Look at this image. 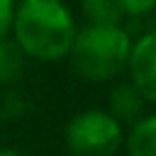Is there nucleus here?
Here are the masks:
<instances>
[{
  "mask_svg": "<svg viewBox=\"0 0 156 156\" xmlns=\"http://www.w3.org/2000/svg\"><path fill=\"white\" fill-rule=\"evenodd\" d=\"M12 15H15V0H0V39L10 37Z\"/></svg>",
  "mask_w": 156,
  "mask_h": 156,
  "instance_id": "nucleus-10",
  "label": "nucleus"
},
{
  "mask_svg": "<svg viewBox=\"0 0 156 156\" xmlns=\"http://www.w3.org/2000/svg\"><path fill=\"white\" fill-rule=\"evenodd\" d=\"M71 156H115L122 149L124 129L107 110H83L73 115L63 132Z\"/></svg>",
  "mask_w": 156,
  "mask_h": 156,
  "instance_id": "nucleus-3",
  "label": "nucleus"
},
{
  "mask_svg": "<svg viewBox=\"0 0 156 156\" xmlns=\"http://www.w3.org/2000/svg\"><path fill=\"white\" fill-rule=\"evenodd\" d=\"M129 46L132 34L122 24H83L76 29L66 58L83 80L105 83L124 73Z\"/></svg>",
  "mask_w": 156,
  "mask_h": 156,
  "instance_id": "nucleus-2",
  "label": "nucleus"
},
{
  "mask_svg": "<svg viewBox=\"0 0 156 156\" xmlns=\"http://www.w3.org/2000/svg\"><path fill=\"white\" fill-rule=\"evenodd\" d=\"M107 105H110V115L124 127H129V124H134L136 119H141L144 115H149V100L129 83V80H124V83H117V85H112V90H110V95H107Z\"/></svg>",
  "mask_w": 156,
  "mask_h": 156,
  "instance_id": "nucleus-5",
  "label": "nucleus"
},
{
  "mask_svg": "<svg viewBox=\"0 0 156 156\" xmlns=\"http://www.w3.org/2000/svg\"><path fill=\"white\" fill-rule=\"evenodd\" d=\"M80 10L88 24H122L127 17L122 0H80Z\"/></svg>",
  "mask_w": 156,
  "mask_h": 156,
  "instance_id": "nucleus-7",
  "label": "nucleus"
},
{
  "mask_svg": "<svg viewBox=\"0 0 156 156\" xmlns=\"http://www.w3.org/2000/svg\"><path fill=\"white\" fill-rule=\"evenodd\" d=\"M124 5V15L127 17H144L154 10L156 0H122Z\"/></svg>",
  "mask_w": 156,
  "mask_h": 156,
  "instance_id": "nucleus-9",
  "label": "nucleus"
},
{
  "mask_svg": "<svg viewBox=\"0 0 156 156\" xmlns=\"http://www.w3.org/2000/svg\"><path fill=\"white\" fill-rule=\"evenodd\" d=\"M76 20L66 2L61 0H22L15 5L12 15V41L22 56L39 61L66 58L73 37Z\"/></svg>",
  "mask_w": 156,
  "mask_h": 156,
  "instance_id": "nucleus-1",
  "label": "nucleus"
},
{
  "mask_svg": "<svg viewBox=\"0 0 156 156\" xmlns=\"http://www.w3.org/2000/svg\"><path fill=\"white\" fill-rule=\"evenodd\" d=\"M124 73L129 76V83L154 105L156 102V34L151 29L132 39Z\"/></svg>",
  "mask_w": 156,
  "mask_h": 156,
  "instance_id": "nucleus-4",
  "label": "nucleus"
},
{
  "mask_svg": "<svg viewBox=\"0 0 156 156\" xmlns=\"http://www.w3.org/2000/svg\"><path fill=\"white\" fill-rule=\"evenodd\" d=\"M22 68H24V56L17 49V44L10 37L0 39V85L17 80L22 76Z\"/></svg>",
  "mask_w": 156,
  "mask_h": 156,
  "instance_id": "nucleus-8",
  "label": "nucleus"
},
{
  "mask_svg": "<svg viewBox=\"0 0 156 156\" xmlns=\"http://www.w3.org/2000/svg\"><path fill=\"white\" fill-rule=\"evenodd\" d=\"M0 156H29V154L20 149H0Z\"/></svg>",
  "mask_w": 156,
  "mask_h": 156,
  "instance_id": "nucleus-11",
  "label": "nucleus"
},
{
  "mask_svg": "<svg viewBox=\"0 0 156 156\" xmlns=\"http://www.w3.org/2000/svg\"><path fill=\"white\" fill-rule=\"evenodd\" d=\"M122 146L127 156H156V117L149 112L124 132Z\"/></svg>",
  "mask_w": 156,
  "mask_h": 156,
  "instance_id": "nucleus-6",
  "label": "nucleus"
}]
</instances>
